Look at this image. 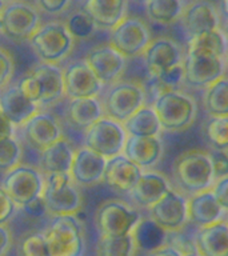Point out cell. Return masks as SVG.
Instances as JSON below:
<instances>
[{
	"instance_id": "cell-55",
	"label": "cell",
	"mask_w": 228,
	"mask_h": 256,
	"mask_svg": "<svg viewBox=\"0 0 228 256\" xmlns=\"http://www.w3.org/2000/svg\"><path fill=\"white\" fill-rule=\"evenodd\" d=\"M224 219H226V222H227V223H228V212H227V214H226V218H224Z\"/></svg>"
},
{
	"instance_id": "cell-42",
	"label": "cell",
	"mask_w": 228,
	"mask_h": 256,
	"mask_svg": "<svg viewBox=\"0 0 228 256\" xmlns=\"http://www.w3.org/2000/svg\"><path fill=\"white\" fill-rule=\"evenodd\" d=\"M212 163L215 180L228 176V150H214L208 151Z\"/></svg>"
},
{
	"instance_id": "cell-25",
	"label": "cell",
	"mask_w": 228,
	"mask_h": 256,
	"mask_svg": "<svg viewBox=\"0 0 228 256\" xmlns=\"http://www.w3.org/2000/svg\"><path fill=\"white\" fill-rule=\"evenodd\" d=\"M194 244L202 256H228V223L226 219L198 228Z\"/></svg>"
},
{
	"instance_id": "cell-4",
	"label": "cell",
	"mask_w": 228,
	"mask_h": 256,
	"mask_svg": "<svg viewBox=\"0 0 228 256\" xmlns=\"http://www.w3.org/2000/svg\"><path fill=\"white\" fill-rule=\"evenodd\" d=\"M42 199L52 216L76 215L83 207V195L70 172L44 175Z\"/></svg>"
},
{
	"instance_id": "cell-21",
	"label": "cell",
	"mask_w": 228,
	"mask_h": 256,
	"mask_svg": "<svg viewBox=\"0 0 228 256\" xmlns=\"http://www.w3.org/2000/svg\"><path fill=\"white\" fill-rule=\"evenodd\" d=\"M172 188L167 176L154 170H144L138 183L132 188L130 195L132 202L140 208L148 210L159 199H162L167 191Z\"/></svg>"
},
{
	"instance_id": "cell-27",
	"label": "cell",
	"mask_w": 228,
	"mask_h": 256,
	"mask_svg": "<svg viewBox=\"0 0 228 256\" xmlns=\"http://www.w3.org/2000/svg\"><path fill=\"white\" fill-rule=\"evenodd\" d=\"M128 0H86L84 11L98 28L112 30L127 16Z\"/></svg>"
},
{
	"instance_id": "cell-9",
	"label": "cell",
	"mask_w": 228,
	"mask_h": 256,
	"mask_svg": "<svg viewBox=\"0 0 228 256\" xmlns=\"http://www.w3.org/2000/svg\"><path fill=\"white\" fill-rule=\"evenodd\" d=\"M127 138L123 123L104 115L86 130L84 146L108 160L123 154Z\"/></svg>"
},
{
	"instance_id": "cell-50",
	"label": "cell",
	"mask_w": 228,
	"mask_h": 256,
	"mask_svg": "<svg viewBox=\"0 0 228 256\" xmlns=\"http://www.w3.org/2000/svg\"><path fill=\"white\" fill-rule=\"evenodd\" d=\"M4 7H6V2H4V0H0V32H2V16H3Z\"/></svg>"
},
{
	"instance_id": "cell-11",
	"label": "cell",
	"mask_w": 228,
	"mask_h": 256,
	"mask_svg": "<svg viewBox=\"0 0 228 256\" xmlns=\"http://www.w3.org/2000/svg\"><path fill=\"white\" fill-rule=\"evenodd\" d=\"M110 46L126 59L143 55L151 42V31L140 18L126 16L120 23L110 30Z\"/></svg>"
},
{
	"instance_id": "cell-29",
	"label": "cell",
	"mask_w": 228,
	"mask_h": 256,
	"mask_svg": "<svg viewBox=\"0 0 228 256\" xmlns=\"http://www.w3.org/2000/svg\"><path fill=\"white\" fill-rule=\"evenodd\" d=\"M104 115L106 112H104L103 103L98 99V96L71 99V103L67 108V118L70 123L78 130H84V131Z\"/></svg>"
},
{
	"instance_id": "cell-7",
	"label": "cell",
	"mask_w": 228,
	"mask_h": 256,
	"mask_svg": "<svg viewBox=\"0 0 228 256\" xmlns=\"http://www.w3.org/2000/svg\"><path fill=\"white\" fill-rule=\"evenodd\" d=\"M142 215L127 202L106 200L95 212V226L100 236H124L132 234Z\"/></svg>"
},
{
	"instance_id": "cell-35",
	"label": "cell",
	"mask_w": 228,
	"mask_h": 256,
	"mask_svg": "<svg viewBox=\"0 0 228 256\" xmlns=\"http://www.w3.org/2000/svg\"><path fill=\"white\" fill-rule=\"evenodd\" d=\"M202 131L210 147L214 150H228V116H208Z\"/></svg>"
},
{
	"instance_id": "cell-2",
	"label": "cell",
	"mask_w": 228,
	"mask_h": 256,
	"mask_svg": "<svg viewBox=\"0 0 228 256\" xmlns=\"http://www.w3.org/2000/svg\"><path fill=\"white\" fill-rule=\"evenodd\" d=\"M152 108L164 131L183 132L191 127L198 116V104L188 94L179 90H164L154 98Z\"/></svg>"
},
{
	"instance_id": "cell-37",
	"label": "cell",
	"mask_w": 228,
	"mask_h": 256,
	"mask_svg": "<svg viewBox=\"0 0 228 256\" xmlns=\"http://www.w3.org/2000/svg\"><path fill=\"white\" fill-rule=\"evenodd\" d=\"M64 26L67 27L68 32L75 40H86L90 39L95 35L98 26L95 24L94 19L84 11H75L68 16Z\"/></svg>"
},
{
	"instance_id": "cell-28",
	"label": "cell",
	"mask_w": 228,
	"mask_h": 256,
	"mask_svg": "<svg viewBox=\"0 0 228 256\" xmlns=\"http://www.w3.org/2000/svg\"><path fill=\"white\" fill-rule=\"evenodd\" d=\"M75 150L66 138H60L58 142L42 151L40 166L44 175L52 174H67L71 170Z\"/></svg>"
},
{
	"instance_id": "cell-23",
	"label": "cell",
	"mask_w": 228,
	"mask_h": 256,
	"mask_svg": "<svg viewBox=\"0 0 228 256\" xmlns=\"http://www.w3.org/2000/svg\"><path fill=\"white\" fill-rule=\"evenodd\" d=\"M142 172L143 170L139 166H136L126 155L120 154L107 160L103 182H106L115 191L130 194L138 183Z\"/></svg>"
},
{
	"instance_id": "cell-19",
	"label": "cell",
	"mask_w": 228,
	"mask_h": 256,
	"mask_svg": "<svg viewBox=\"0 0 228 256\" xmlns=\"http://www.w3.org/2000/svg\"><path fill=\"white\" fill-rule=\"evenodd\" d=\"M24 136L32 147L43 151L63 138V128L56 116L48 112H38L22 126Z\"/></svg>"
},
{
	"instance_id": "cell-36",
	"label": "cell",
	"mask_w": 228,
	"mask_h": 256,
	"mask_svg": "<svg viewBox=\"0 0 228 256\" xmlns=\"http://www.w3.org/2000/svg\"><path fill=\"white\" fill-rule=\"evenodd\" d=\"M188 47H195L214 52L216 55L222 56V58L226 59V55H227L228 51V40L224 35L223 30L219 28V30L203 32V34L190 38L188 39Z\"/></svg>"
},
{
	"instance_id": "cell-30",
	"label": "cell",
	"mask_w": 228,
	"mask_h": 256,
	"mask_svg": "<svg viewBox=\"0 0 228 256\" xmlns=\"http://www.w3.org/2000/svg\"><path fill=\"white\" fill-rule=\"evenodd\" d=\"M123 126L128 136H160L163 131L155 110L146 104L130 116Z\"/></svg>"
},
{
	"instance_id": "cell-12",
	"label": "cell",
	"mask_w": 228,
	"mask_h": 256,
	"mask_svg": "<svg viewBox=\"0 0 228 256\" xmlns=\"http://www.w3.org/2000/svg\"><path fill=\"white\" fill-rule=\"evenodd\" d=\"M42 26L39 11L32 4L14 0L6 3L2 32L12 40H30Z\"/></svg>"
},
{
	"instance_id": "cell-51",
	"label": "cell",
	"mask_w": 228,
	"mask_h": 256,
	"mask_svg": "<svg viewBox=\"0 0 228 256\" xmlns=\"http://www.w3.org/2000/svg\"><path fill=\"white\" fill-rule=\"evenodd\" d=\"M182 256H202L199 252L196 251V250H192V251H187V252H183Z\"/></svg>"
},
{
	"instance_id": "cell-45",
	"label": "cell",
	"mask_w": 228,
	"mask_h": 256,
	"mask_svg": "<svg viewBox=\"0 0 228 256\" xmlns=\"http://www.w3.org/2000/svg\"><path fill=\"white\" fill-rule=\"evenodd\" d=\"M40 10L50 15H59L68 8L71 0H36Z\"/></svg>"
},
{
	"instance_id": "cell-13",
	"label": "cell",
	"mask_w": 228,
	"mask_h": 256,
	"mask_svg": "<svg viewBox=\"0 0 228 256\" xmlns=\"http://www.w3.org/2000/svg\"><path fill=\"white\" fill-rule=\"evenodd\" d=\"M150 219L170 234L186 228L188 220L187 196L176 188H170L167 194L148 208Z\"/></svg>"
},
{
	"instance_id": "cell-10",
	"label": "cell",
	"mask_w": 228,
	"mask_h": 256,
	"mask_svg": "<svg viewBox=\"0 0 228 256\" xmlns=\"http://www.w3.org/2000/svg\"><path fill=\"white\" fill-rule=\"evenodd\" d=\"M2 188L20 208L40 198L44 190V174L27 164H18L6 172Z\"/></svg>"
},
{
	"instance_id": "cell-53",
	"label": "cell",
	"mask_w": 228,
	"mask_h": 256,
	"mask_svg": "<svg viewBox=\"0 0 228 256\" xmlns=\"http://www.w3.org/2000/svg\"><path fill=\"white\" fill-rule=\"evenodd\" d=\"M224 32V35H226V38H227L228 40V20H227V23H226V26H224V28H222Z\"/></svg>"
},
{
	"instance_id": "cell-52",
	"label": "cell",
	"mask_w": 228,
	"mask_h": 256,
	"mask_svg": "<svg viewBox=\"0 0 228 256\" xmlns=\"http://www.w3.org/2000/svg\"><path fill=\"white\" fill-rule=\"evenodd\" d=\"M222 10H223L224 14L228 18V0H222Z\"/></svg>"
},
{
	"instance_id": "cell-24",
	"label": "cell",
	"mask_w": 228,
	"mask_h": 256,
	"mask_svg": "<svg viewBox=\"0 0 228 256\" xmlns=\"http://www.w3.org/2000/svg\"><path fill=\"white\" fill-rule=\"evenodd\" d=\"M0 110L15 127L23 126L38 114L40 106L28 100L16 86L6 87L0 91Z\"/></svg>"
},
{
	"instance_id": "cell-48",
	"label": "cell",
	"mask_w": 228,
	"mask_h": 256,
	"mask_svg": "<svg viewBox=\"0 0 228 256\" xmlns=\"http://www.w3.org/2000/svg\"><path fill=\"white\" fill-rule=\"evenodd\" d=\"M14 135H15V126L8 120L7 116L0 110V142L12 138Z\"/></svg>"
},
{
	"instance_id": "cell-32",
	"label": "cell",
	"mask_w": 228,
	"mask_h": 256,
	"mask_svg": "<svg viewBox=\"0 0 228 256\" xmlns=\"http://www.w3.org/2000/svg\"><path fill=\"white\" fill-rule=\"evenodd\" d=\"M148 19L159 26H172L183 14V0H147L144 3Z\"/></svg>"
},
{
	"instance_id": "cell-39",
	"label": "cell",
	"mask_w": 228,
	"mask_h": 256,
	"mask_svg": "<svg viewBox=\"0 0 228 256\" xmlns=\"http://www.w3.org/2000/svg\"><path fill=\"white\" fill-rule=\"evenodd\" d=\"M20 256H51L43 232L30 234L20 242Z\"/></svg>"
},
{
	"instance_id": "cell-14",
	"label": "cell",
	"mask_w": 228,
	"mask_h": 256,
	"mask_svg": "<svg viewBox=\"0 0 228 256\" xmlns=\"http://www.w3.org/2000/svg\"><path fill=\"white\" fill-rule=\"evenodd\" d=\"M142 56L150 76L155 78L167 70L183 64L186 52L175 39L160 36L151 39Z\"/></svg>"
},
{
	"instance_id": "cell-3",
	"label": "cell",
	"mask_w": 228,
	"mask_h": 256,
	"mask_svg": "<svg viewBox=\"0 0 228 256\" xmlns=\"http://www.w3.org/2000/svg\"><path fill=\"white\" fill-rule=\"evenodd\" d=\"M51 256H84L86 228L78 215L54 216L43 232Z\"/></svg>"
},
{
	"instance_id": "cell-56",
	"label": "cell",
	"mask_w": 228,
	"mask_h": 256,
	"mask_svg": "<svg viewBox=\"0 0 228 256\" xmlns=\"http://www.w3.org/2000/svg\"><path fill=\"white\" fill-rule=\"evenodd\" d=\"M138 2H142V3H146L147 0H138Z\"/></svg>"
},
{
	"instance_id": "cell-46",
	"label": "cell",
	"mask_w": 228,
	"mask_h": 256,
	"mask_svg": "<svg viewBox=\"0 0 228 256\" xmlns=\"http://www.w3.org/2000/svg\"><path fill=\"white\" fill-rule=\"evenodd\" d=\"M12 232L6 224H0V256H6L12 248Z\"/></svg>"
},
{
	"instance_id": "cell-38",
	"label": "cell",
	"mask_w": 228,
	"mask_h": 256,
	"mask_svg": "<svg viewBox=\"0 0 228 256\" xmlns=\"http://www.w3.org/2000/svg\"><path fill=\"white\" fill-rule=\"evenodd\" d=\"M22 147L18 140L12 136L0 142V172H7L20 164Z\"/></svg>"
},
{
	"instance_id": "cell-47",
	"label": "cell",
	"mask_w": 228,
	"mask_h": 256,
	"mask_svg": "<svg viewBox=\"0 0 228 256\" xmlns=\"http://www.w3.org/2000/svg\"><path fill=\"white\" fill-rule=\"evenodd\" d=\"M22 210H23L27 215L32 216V218H39V216L44 215V212H47V210H46V204H44L42 196L34 200V202H31V203L26 204L24 207H22Z\"/></svg>"
},
{
	"instance_id": "cell-22",
	"label": "cell",
	"mask_w": 228,
	"mask_h": 256,
	"mask_svg": "<svg viewBox=\"0 0 228 256\" xmlns=\"http://www.w3.org/2000/svg\"><path fill=\"white\" fill-rule=\"evenodd\" d=\"M187 203L188 220L198 228L223 220L227 214L216 200L211 188L187 196Z\"/></svg>"
},
{
	"instance_id": "cell-57",
	"label": "cell",
	"mask_w": 228,
	"mask_h": 256,
	"mask_svg": "<svg viewBox=\"0 0 228 256\" xmlns=\"http://www.w3.org/2000/svg\"><path fill=\"white\" fill-rule=\"evenodd\" d=\"M6 3H10V2H14V0H4Z\"/></svg>"
},
{
	"instance_id": "cell-5",
	"label": "cell",
	"mask_w": 228,
	"mask_h": 256,
	"mask_svg": "<svg viewBox=\"0 0 228 256\" xmlns=\"http://www.w3.org/2000/svg\"><path fill=\"white\" fill-rule=\"evenodd\" d=\"M28 42L43 63L54 66L68 58L75 47V39L60 22L42 24Z\"/></svg>"
},
{
	"instance_id": "cell-20",
	"label": "cell",
	"mask_w": 228,
	"mask_h": 256,
	"mask_svg": "<svg viewBox=\"0 0 228 256\" xmlns=\"http://www.w3.org/2000/svg\"><path fill=\"white\" fill-rule=\"evenodd\" d=\"M163 154L164 146L160 136H128L123 150V155L143 171L158 166Z\"/></svg>"
},
{
	"instance_id": "cell-1",
	"label": "cell",
	"mask_w": 228,
	"mask_h": 256,
	"mask_svg": "<svg viewBox=\"0 0 228 256\" xmlns=\"http://www.w3.org/2000/svg\"><path fill=\"white\" fill-rule=\"evenodd\" d=\"M172 176L176 190L186 196L211 188L215 183V175L208 151L188 150L182 152L174 160Z\"/></svg>"
},
{
	"instance_id": "cell-26",
	"label": "cell",
	"mask_w": 228,
	"mask_h": 256,
	"mask_svg": "<svg viewBox=\"0 0 228 256\" xmlns=\"http://www.w3.org/2000/svg\"><path fill=\"white\" fill-rule=\"evenodd\" d=\"M32 74L39 80L40 86H42L40 107L56 104L66 96L64 74L58 66L42 63L34 68Z\"/></svg>"
},
{
	"instance_id": "cell-8",
	"label": "cell",
	"mask_w": 228,
	"mask_h": 256,
	"mask_svg": "<svg viewBox=\"0 0 228 256\" xmlns=\"http://www.w3.org/2000/svg\"><path fill=\"white\" fill-rule=\"evenodd\" d=\"M147 92L142 83L138 82H116L108 88L104 96L103 107L106 115L124 123L146 104Z\"/></svg>"
},
{
	"instance_id": "cell-40",
	"label": "cell",
	"mask_w": 228,
	"mask_h": 256,
	"mask_svg": "<svg viewBox=\"0 0 228 256\" xmlns=\"http://www.w3.org/2000/svg\"><path fill=\"white\" fill-rule=\"evenodd\" d=\"M18 87L22 91L28 100H31L34 103H38L40 106V99H42V86H40L39 80L36 79L34 74L24 76L23 79L20 80Z\"/></svg>"
},
{
	"instance_id": "cell-41",
	"label": "cell",
	"mask_w": 228,
	"mask_h": 256,
	"mask_svg": "<svg viewBox=\"0 0 228 256\" xmlns=\"http://www.w3.org/2000/svg\"><path fill=\"white\" fill-rule=\"evenodd\" d=\"M15 72V62L11 52L0 47V91L7 87Z\"/></svg>"
},
{
	"instance_id": "cell-31",
	"label": "cell",
	"mask_w": 228,
	"mask_h": 256,
	"mask_svg": "<svg viewBox=\"0 0 228 256\" xmlns=\"http://www.w3.org/2000/svg\"><path fill=\"white\" fill-rule=\"evenodd\" d=\"M134 239L138 246V250L142 251L152 252L158 250V248L163 247L164 244L168 243V238H170V232L160 227L159 224L150 218L147 219L140 220L138 226L135 227L134 232Z\"/></svg>"
},
{
	"instance_id": "cell-17",
	"label": "cell",
	"mask_w": 228,
	"mask_h": 256,
	"mask_svg": "<svg viewBox=\"0 0 228 256\" xmlns=\"http://www.w3.org/2000/svg\"><path fill=\"white\" fill-rule=\"evenodd\" d=\"M106 164H107L106 158L99 155L98 152L92 151L91 148L83 146L75 150L70 175L78 186L92 187L104 180Z\"/></svg>"
},
{
	"instance_id": "cell-43",
	"label": "cell",
	"mask_w": 228,
	"mask_h": 256,
	"mask_svg": "<svg viewBox=\"0 0 228 256\" xmlns=\"http://www.w3.org/2000/svg\"><path fill=\"white\" fill-rule=\"evenodd\" d=\"M19 206L14 202L11 196L0 187V224H6L14 218Z\"/></svg>"
},
{
	"instance_id": "cell-15",
	"label": "cell",
	"mask_w": 228,
	"mask_h": 256,
	"mask_svg": "<svg viewBox=\"0 0 228 256\" xmlns=\"http://www.w3.org/2000/svg\"><path fill=\"white\" fill-rule=\"evenodd\" d=\"M84 62L104 86H111L119 82L127 66V59L110 44L91 48Z\"/></svg>"
},
{
	"instance_id": "cell-44",
	"label": "cell",
	"mask_w": 228,
	"mask_h": 256,
	"mask_svg": "<svg viewBox=\"0 0 228 256\" xmlns=\"http://www.w3.org/2000/svg\"><path fill=\"white\" fill-rule=\"evenodd\" d=\"M211 190L222 208L228 212V176L216 179L215 183L212 184Z\"/></svg>"
},
{
	"instance_id": "cell-34",
	"label": "cell",
	"mask_w": 228,
	"mask_h": 256,
	"mask_svg": "<svg viewBox=\"0 0 228 256\" xmlns=\"http://www.w3.org/2000/svg\"><path fill=\"white\" fill-rule=\"evenodd\" d=\"M138 246L134 235L100 236L96 247L98 256H135Z\"/></svg>"
},
{
	"instance_id": "cell-16",
	"label": "cell",
	"mask_w": 228,
	"mask_h": 256,
	"mask_svg": "<svg viewBox=\"0 0 228 256\" xmlns=\"http://www.w3.org/2000/svg\"><path fill=\"white\" fill-rule=\"evenodd\" d=\"M180 22L188 39L203 32L222 28L219 10L210 0H194L184 6Z\"/></svg>"
},
{
	"instance_id": "cell-33",
	"label": "cell",
	"mask_w": 228,
	"mask_h": 256,
	"mask_svg": "<svg viewBox=\"0 0 228 256\" xmlns=\"http://www.w3.org/2000/svg\"><path fill=\"white\" fill-rule=\"evenodd\" d=\"M203 107L208 116H228V76L206 87L203 95Z\"/></svg>"
},
{
	"instance_id": "cell-49",
	"label": "cell",
	"mask_w": 228,
	"mask_h": 256,
	"mask_svg": "<svg viewBox=\"0 0 228 256\" xmlns=\"http://www.w3.org/2000/svg\"><path fill=\"white\" fill-rule=\"evenodd\" d=\"M148 256H182V252L176 247H174L172 244L167 243L155 251L148 252Z\"/></svg>"
},
{
	"instance_id": "cell-18",
	"label": "cell",
	"mask_w": 228,
	"mask_h": 256,
	"mask_svg": "<svg viewBox=\"0 0 228 256\" xmlns=\"http://www.w3.org/2000/svg\"><path fill=\"white\" fill-rule=\"evenodd\" d=\"M64 91L70 99L94 98L102 91L104 84L100 82L86 62H75L68 64L63 71Z\"/></svg>"
},
{
	"instance_id": "cell-54",
	"label": "cell",
	"mask_w": 228,
	"mask_h": 256,
	"mask_svg": "<svg viewBox=\"0 0 228 256\" xmlns=\"http://www.w3.org/2000/svg\"><path fill=\"white\" fill-rule=\"evenodd\" d=\"M226 72H228V51L227 55H226Z\"/></svg>"
},
{
	"instance_id": "cell-6",
	"label": "cell",
	"mask_w": 228,
	"mask_h": 256,
	"mask_svg": "<svg viewBox=\"0 0 228 256\" xmlns=\"http://www.w3.org/2000/svg\"><path fill=\"white\" fill-rule=\"evenodd\" d=\"M183 67L184 84L192 88H206L226 75L224 58L195 47H187Z\"/></svg>"
}]
</instances>
